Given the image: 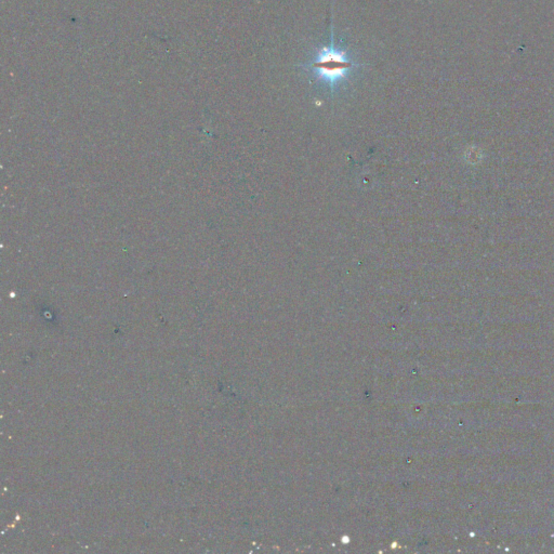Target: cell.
<instances>
[{"label": "cell", "mask_w": 554, "mask_h": 554, "mask_svg": "<svg viewBox=\"0 0 554 554\" xmlns=\"http://www.w3.org/2000/svg\"><path fill=\"white\" fill-rule=\"evenodd\" d=\"M365 66L350 47L336 39L331 25L328 40L313 47L308 59L298 68L316 84L335 92L351 82Z\"/></svg>", "instance_id": "obj_1"}]
</instances>
